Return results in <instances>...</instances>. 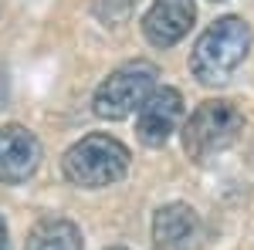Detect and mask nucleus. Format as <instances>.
<instances>
[{
    "label": "nucleus",
    "instance_id": "1",
    "mask_svg": "<svg viewBox=\"0 0 254 250\" xmlns=\"http://www.w3.org/2000/svg\"><path fill=\"white\" fill-rule=\"evenodd\" d=\"M248 51H251V27L234 14L217 17L196 38L193 51H190V75L207 88L227 85L231 75L244 64Z\"/></svg>",
    "mask_w": 254,
    "mask_h": 250
},
{
    "label": "nucleus",
    "instance_id": "2",
    "mask_svg": "<svg viewBox=\"0 0 254 250\" xmlns=\"http://www.w3.org/2000/svg\"><path fill=\"white\" fill-rule=\"evenodd\" d=\"M129 159H132L129 149L116 135L92 132L64 152L61 169H64V179L81 190H105L129 173Z\"/></svg>",
    "mask_w": 254,
    "mask_h": 250
},
{
    "label": "nucleus",
    "instance_id": "3",
    "mask_svg": "<svg viewBox=\"0 0 254 250\" xmlns=\"http://www.w3.org/2000/svg\"><path fill=\"white\" fill-rule=\"evenodd\" d=\"M244 132V115L234 101L210 98L203 105H196V112L183 125V152L193 162H207L217 152L231 149Z\"/></svg>",
    "mask_w": 254,
    "mask_h": 250
},
{
    "label": "nucleus",
    "instance_id": "4",
    "mask_svg": "<svg viewBox=\"0 0 254 250\" xmlns=\"http://www.w3.org/2000/svg\"><path fill=\"white\" fill-rule=\"evenodd\" d=\"M159 68L153 61H126L105 78L92 95V112L105 122H122L142 108V101L156 92Z\"/></svg>",
    "mask_w": 254,
    "mask_h": 250
},
{
    "label": "nucleus",
    "instance_id": "5",
    "mask_svg": "<svg viewBox=\"0 0 254 250\" xmlns=\"http://www.w3.org/2000/svg\"><path fill=\"white\" fill-rule=\"evenodd\" d=\"M180 122H183V95L170 85H163L142 101L136 115V135L142 146L163 149L170 142V135L180 129Z\"/></svg>",
    "mask_w": 254,
    "mask_h": 250
},
{
    "label": "nucleus",
    "instance_id": "6",
    "mask_svg": "<svg viewBox=\"0 0 254 250\" xmlns=\"http://www.w3.org/2000/svg\"><path fill=\"white\" fill-rule=\"evenodd\" d=\"M41 166V142L27 125H0V183H27Z\"/></svg>",
    "mask_w": 254,
    "mask_h": 250
},
{
    "label": "nucleus",
    "instance_id": "7",
    "mask_svg": "<svg viewBox=\"0 0 254 250\" xmlns=\"http://www.w3.org/2000/svg\"><path fill=\"white\" fill-rule=\"evenodd\" d=\"M153 247L156 250H200L203 220L190 203H166L153 216Z\"/></svg>",
    "mask_w": 254,
    "mask_h": 250
},
{
    "label": "nucleus",
    "instance_id": "8",
    "mask_svg": "<svg viewBox=\"0 0 254 250\" xmlns=\"http://www.w3.org/2000/svg\"><path fill=\"white\" fill-rule=\"evenodd\" d=\"M196 20L193 0H153L149 10L142 14V34L153 48H173L190 34Z\"/></svg>",
    "mask_w": 254,
    "mask_h": 250
},
{
    "label": "nucleus",
    "instance_id": "9",
    "mask_svg": "<svg viewBox=\"0 0 254 250\" xmlns=\"http://www.w3.org/2000/svg\"><path fill=\"white\" fill-rule=\"evenodd\" d=\"M24 250H85V244H81V230L71 220L44 216V220H38L31 227Z\"/></svg>",
    "mask_w": 254,
    "mask_h": 250
},
{
    "label": "nucleus",
    "instance_id": "10",
    "mask_svg": "<svg viewBox=\"0 0 254 250\" xmlns=\"http://www.w3.org/2000/svg\"><path fill=\"white\" fill-rule=\"evenodd\" d=\"M0 250H10V233H7V223L0 216Z\"/></svg>",
    "mask_w": 254,
    "mask_h": 250
},
{
    "label": "nucleus",
    "instance_id": "11",
    "mask_svg": "<svg viewBox=\"0 0 254 250\" xmlns=\"http://www.w3.org/2000/svg\"><path fill=\"white\" fill-rule=\"evenodd\" d=\"M109 250H126V247H109Z\"/></svg>",
    "mask_w": 254,
    "mask_h": 250
},
{
    "label": "nucleus",
    "instance_id": "12",
    "mask_svg": "<svg viewBox=\"0 0 254 250\" xmlns=\"http://www.w3.org/2000/svg\"><path fill=\"white\" fill-rule=\"evenodd\" d=\"M214 3H217V0H214Z\"/></svg>",
    "mask_w": 254,
    "mask_h": 250
}]
</instances>
